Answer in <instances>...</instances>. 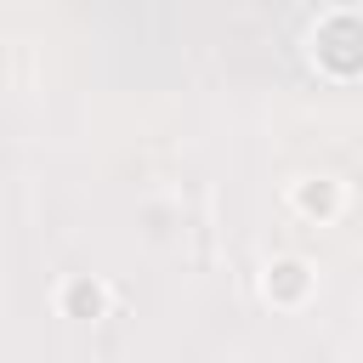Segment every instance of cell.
I'll list each match as a JSON object with an SVG mask.
<instances>
[{
	"label": "cell",
	"mask_w": 363,
	"mask_h": 363,
	"mask_svg": "<svg viewBox=\"0 0 363 363\" xmlns=\"http://www.w3.org/2000/svg\"><path fill=\"white\" fill-rule=\"evenodd\" d=\"M318 57H323L329 68H340V74L363 68V23H352V17L323 23V34H318Z\"/></svg>",
	"instance_id": "cell-1"
}]
</instances>
